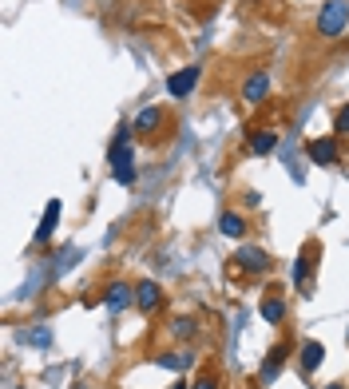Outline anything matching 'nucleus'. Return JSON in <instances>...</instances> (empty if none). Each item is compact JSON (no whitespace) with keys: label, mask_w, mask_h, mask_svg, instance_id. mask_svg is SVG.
<instances>
[{"label":"nucleus","mask_w":349,"mask_h":389,"mask_svg":"<svg viewBox=\"0 0 349 389\" xmlns=\"http://www.w3.org/2000/svg\"><path fill=\"white\" fill-rule=\"evenodd\" d=\"M306 151H309V163H318V167H333L338 163V140H314Z\"/></svg>","instance_id":"obj_5"},{"label":"nucleus","mask_w":349,"mask_h":389,"mask_svg":"<svg viewBox=\"0 0 349 389\" xmlns=\"http://www.w3.org/2000/svg\"><path fill=\"white\" fill-rule=\"evenodd\" d=\"M326 389H345V385H326Z\"/></svg>","instance_id":"obj_22"},{"label":"nucleus","mask_w":349,"mask_h":389,"mask_svg":"<svg viewBox=\"0 0 349 389\" xmlns=\"http://www.w3.org/2000/svg\"><path fill=\"white\" fill-rule=\"evenodd\" d=\"M314 28H318L321 40H338V36H345L349 28V0H326L318 12V21H314Z\"/></svg>","instance_id":"obj_1"},{"label":"nucleus","mask_w":349,"mask_h":389,"mask_svg":"<svg viewBox=\"0 0 349 389\" xmlns=\"http://www.w3.org/2000/svg\"><path fill=\"white\" fill-rule=\"evenodd\" d=\"M175 389H190V385H175Z\"/></svg>","instance_id":"obj_23"},{"label":"nucleus","mask_w":349,"mask_h":389,"mask_svg":"<svg viewBox=\"0 0 349 389\" xmlns=\"http://www.w3.org/2000/svg\"><path fill=\"white\" fill-rule=\"evenodd\" d=\"M195 329H199V322H195V318H175V322H171V334H175V338H190Z\"/></svg>","instance_id":"obj_18"},{"label":"nucleus","mask_w":349,"mask_h":389,"mask_svg":"<svg viewBox=\"0 0 349 389\" xmlns=\"http://www.w3.org/2000/svg\"><path fill=\"white\" fill-rule=\"evenodd\" d=\"M306 270H309V254H302V259L294 262V282H298V286L306 282Z\"/></svg>","instance_id":"obj_19"},{"label":"nucleus","mask_w":349,"mask_h":389,"mask_svg":"<svg viewBox=\"0 0 349 389\" xmlns=\"http://www.w3.org/2000/svg\"><path fill=\"white\" fill-rule=\"evenodd\" d=\"M199 76H202V68H199V64H190V68L171 72V76H167V91L175 96V100H183V96H190V91H195Z\"/></svg>","instance_id":"obj_2"},{"label":"nucleus","mask_w":349,"mask_h":389,"mask_svg":"<svg viewBox=\"0 0 349 389\" xmlns=\"http://www.w3.org/2000/svg\"><path fill=\"white\" fill-rule=\"evenodd\" d=\"M321 361H326V346H321V342H302V369L314 373Z\"/></svg>","instance_id":"obj_13"},{"label":"nucleus","mask_w":349,"mask_h":389,"mask_svg":"<svg viewBox=\"0 0 349 389\" xmlns=\"http://www.w3.org/2000/svg\"><path fill=\"white\" fill-rule=\"evenodd\" d=\"M159 298H163V290H159V282H155V278H147V282L135 286V306H139L143 314H151V310L159 306Z\"/></svg>","instance_id":"obj_9"},{"label":"nucleus","mask_w":349,"mask_h":389,"mask_svg":"<svg viewBox=\"0 0 349 389\" xmlns=\"http://www.w3.org/2000/svg\"><path fill=\"white\" fill-rule=\"evenodd\" d=\"M219 230L227 235V239H242V235H246V219L234 215V210H227V215L219 219Z\"/></svg>","instance_id":"obj_14"},{"label":"nucleus","mask_w":349,"mask_h":389,"mask_svg":"<svg viewBox=\"0 0 349 389\" xmlns=\"http://www.w3.org/2000/svg\"><path fill=\"white\" fill-rule=\"evenodd\" d=\"M163 123V111L159 108H143L139 115H135V131H155Z\"/></svg>","instance_id":"obj_16"},{"label":"nucleus","mask_w":349,"mask_h":389,"mask_svg":"<svg viewBox=\"0 0 349 389\" xmlns=\"http://www.w3.org/2000/svg\"><path fill=\"white\" fill-rule=\"evenodd\" d=\"M239 266L250 270V274H262V270H270V259L262 247H242L239 250Z\"/></svg>","instance_id":"obj_10"},{"label":"nucleus","mask_w":349,"mask_h":389,"mask_svg":"<svg viewBox=\"0 0 349 389\" xmlns=\"http://www.w3.org/2000/svg\"><path fill=\"white\" fill-rule=\"evenodd\" d=\"M60 199H48V207H44V219H40V227H36V235L32 239L36 242H48L52 235H56V222H60Z\"/></svg>","instance_id":"obj_6"},{"label":"nucleus","mask_w":349,"mask_h":389,"mask_svg":"<svg viewBox=\"0 0 349 389\" xmlns=\"http://www.w3.org/2000/svg\"><path fill=\"white\" fill-rule=\"evenodd\" d=\"M338 131H345V135H349V103L338 111Z\"/></svg>","instance_id":"obj_20"},{"label":"nucleus","mask_w":349,"mask_h":389,"mask_svg":"<svg viewBox=\"0 0 349 389\" xmlns=\"http://www.w3.org/2000/svg\"><path fill=\"white\" fill-rule=\"evenodd\" d=\"M278 147V131H254L250 135V151L254 155H266V151H274Z\"/></svg>","instance_id":"obj_15"},{"label":"nucleus","mask_w":349,"mask_h":389,"mask_svg":"<svg viewBox=\"0 0 349 389\" xmlns=\"http://www.w3.org/2000/svg\"><path fill=\"white\" fill-rule=\"evenodd\" d=\"M266 96H270V72H254V76H246V84H242V100L262 103Z\"/></svg>","instance_id":"obj_4"},{"label":"nucleus","mask_w":349,"mask_h":389,"mask_svg":"<svg viewBox=\"0 0 349 389\" xmlns=\"http://www.w3.org/2000/svg\"><path fill=\"white\" fill-rule=\"evenodd\" d=\"M131 302H135V290L127 286V282H111L108 294H103V306L111 310V314H120V310H127Z\"/></svg>","instance_id":"obj_3"},{"label":"nucleus","mask_w":349,"mask_h":389,"mask_svg":"<svg viewBox=\"0 0 349 389\" xmlns=\"http://www.w3.org/2000/svg\"><path fill=\"white\" fill-rule=\"evenodd\" d=\"M24 342H28V346H36V349H44V346H52V329L48 326H36V329H28V334H24Z\"/></svg>","instance_id":"obj_17"},{"label":"nucleus","mask_w":349,"mask_h":389,"mask_svg":"<svg viewBox=\"0 0 349 389\" xmlns=\"http://www.w3.org/2000/svg\"><path fill=\"white\" fill-rule=\"evenodd\" d=\"M155 366H159V369H171V373H183V369H190V366H195V354H187V349L155 354Z\"/></svg>","instance_id":"obj_8"},{"label":"nucleus","mask_w":349,"mask_h":389,"mask_svg":"<svg viewBox=\"0 0 349 389\" xmlns=\"http://www.w3.org/2000/svg\"><path fill=\"white\" fill-rule=\"evenodd\" d=\"M282 366H286V346H274L266 354V361H262V369H258V381L262 385H274V378H278Z\"/></svg>","instance_id":"obj_7"},{"label":"nucleus","mask_w":349,"mask_h":389,"mask_svg":"<svg viewBox=\"0 0 349 389\" xmlns=\"http://www.w3.org/2000/svg\"><path fill=\"white\" fill-rule=\"evenodd\" d=\"M282 318H286V298L282 294H266L262 298V322L266 326H282Z\"/></svg>","instance_id":"obj_11"},{"label":"nucleus","mask_w":349,"mask_h":389,"mask_svg":"<svg viewBox=\"0 0 349 389\" xmlns=\"http://www.w3.org/2000/svg\"><path fill=\"white\" fill-rule=\"evenodd\" d=\"M190 389H219V381H214V378H199V381H190Z\"/></svg>","instance_id":"obj_21"},{"label":"nucleus","mask_w":349,"mask_h":389,"mask_svg":"<svg viewBox=\"0 0 349 389\" xmlns=\"http://www.w3.org/2000/svg\"><path fill=\"white\" fill-rule=\"evenodd\" d=\"M111 175H115V183H120V187H131V183H135V163H131V151H127V155H120V159H111Z\"/></svg>","instance_id":"obj_12"}]
</instances>
